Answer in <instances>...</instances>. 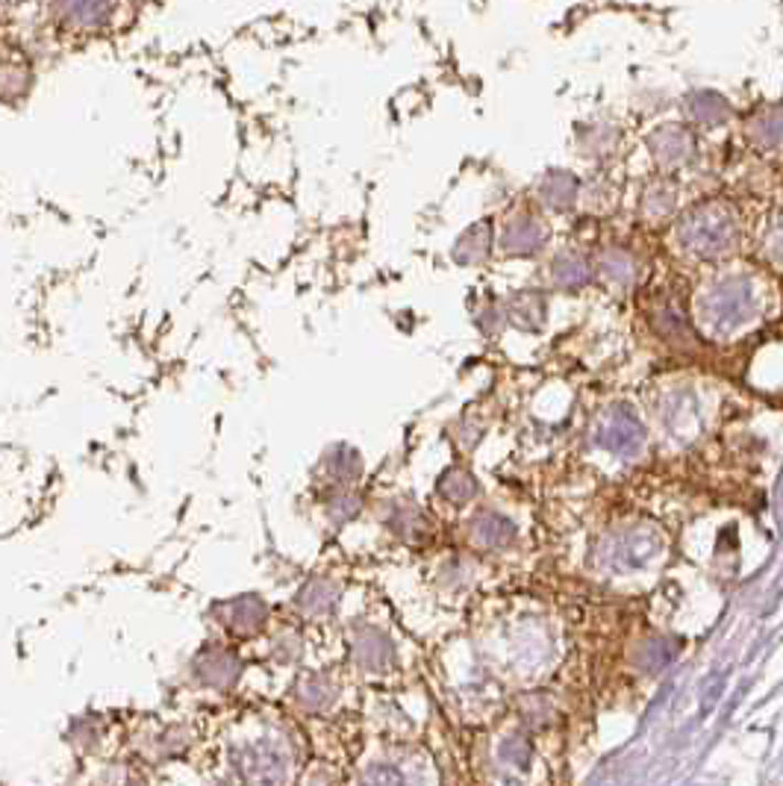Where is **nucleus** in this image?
Returning a JSON list of instances; mask_svg holds the SVG:
<instances>
[{
    "mask_svg": "<svg viewBox=\"0 0 783 786\" xmlns=\"http://www.w3.org/2000/svg\"><path fill=\"white\" fill-rule=\"evenodd\" d=\"M678 237L696 254H719L722 248L731 245V224L713 207H707V210H696L680 224Z\"/></svg>",
    "mask_w": 783,
    "mask_h": 786,
    "instance_id": "obj_1",
    "label": "nucleus"
},
{
    "mask_svg": "<svg viewBox=\"0 0 783 786\" xmlns=\"http://www.w3.org/2000/svg\"><path fill=\"white\" fill-rule=\"evenodd\" d=\"M548 242V228L533 216H519L507 224L501 237V245L512 256H533L539 254Z\"/></svg>",
    "mask_w": 783,
    "mask_h": 786,
    "instance_id": "obj_2",
    "label": "nucleus"
},
{
    "mask_svg": "<svg viewBox=\"0 0 783 786\" xmlns=\"http://www.w3.org/2000/svg\"><path fill=\"white\" fill-rule=\"evenodd\" d=\"M599 439L610 451L631 454V451H636L639 442H643V428H639V421L627 410H613L607 419H604V425H601Z\"/></svg>",
    "mask_w": 783,
    "mask_h": 786,
    "instance_id": "obj_3",
    "label": "nucleus"
},
{
    "mask_svg": "<svg viewBox=\"0 0 783 786\" xmlns=\"http://www.w3.org/2000/svg\"><path fill=\"white\" fill-rule=\"evenodd\" d=\"M489 251H493V228H489V221H477L457 239L454 260L463 265H477V262L489 260Z\"/></svg>",
    "mask_w": 783,
    "mask_h": 786,
    "instance_id": "obj_4",
    "label": "nucleus"
},
{
    "mask_svg": "<svg viewBox=\"0 0 783 786\" xmlns=\"http://www.w3.org/2000/svg\"><path fill=\"white\" fill-rule=\"evenodd\" d=\"M56 7L74 27H104L113 15V0H56Z\"/></svg>",
    "mask_w": 783,
    "mask_h": 786,
    "instance_id": "obj_5",
    "label": "nucleus"
},
{
    "mask_svg": "<svg viewBox=\"0 0 783 786\" xmlns=\"http://www.w3.org/2000/svg\"><path fill=\"white\" fill-rule=\"evenodd\" d=\"M574 195H578V184L569 171H548L542 180H539V198L546 207L551 210H565L572 207Z\"/></svg>",
    "mask_w": 783,
    "mask_h": 786,
    "instance_id": "obj_6",
    "label": "nucleus"
},
{
    "mask_svg": "<svg viewBox=\"0 0 783 786\" xmlns=\"http://www.w3.org/2000/svg\"><path fill=\"white\" fill-rule=\"evenodd\" d=\"M551 277L560 289H581L590 280V265L574 254H560L551 265Z\"/></svg>",
    "mask_w": 783,
    "mask_h": 786,
    "instance_id": "obj_7",
    "label": "nucleus"
},
{
    "mask_svg": "<svg viewBox=\"0 0 783 786\" xmlns=\"http://www.w3.org/2000/svg\"><path fill=\"white\" fill-rule=\"evenodd\" d=\"M601 265H604V274H607L610 280H618V283H627L631 274H634V262H631V256L618 254V251L604 254Z\"/></svg>",
    "mask_w": 783,
    "mask_h": 786,
    "instance_id": "obj_8",
    "label": "nucleus"
}]
</instances>
